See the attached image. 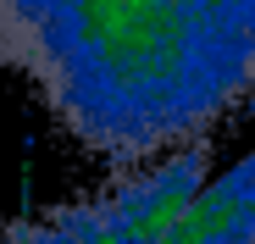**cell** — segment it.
<instances>
[{"instance_id": "cell-1", "label": "cell", "mask_w": 255, "mask_h": 244, "mask_svg": "<svg viewBox=\"0 0 255 244\" xmlns=\"http://www.w3.org/2000/svg\"><path fill=\"white\" fill-rule=\"evenodd\" d=\"M0 61L83 150L139 167L255 100V0H0Z\"/></svg>"}, {"instance_id": "cell-2", "label": "cell", "mask_w": 255, "mask_h": 244, "mask_svg": "<svg viewBox=\"0 0 255 244\" xmlns=\"http://www.w3.org/2000/svg\"><path fill=\"white\" fill-rule=\"evenodd\" d=\"M205 172H211L205 144L139 161L111 189L6 228L0 244H178V217L189 194L205 183Z\"/></svg>"}]
</instances>
